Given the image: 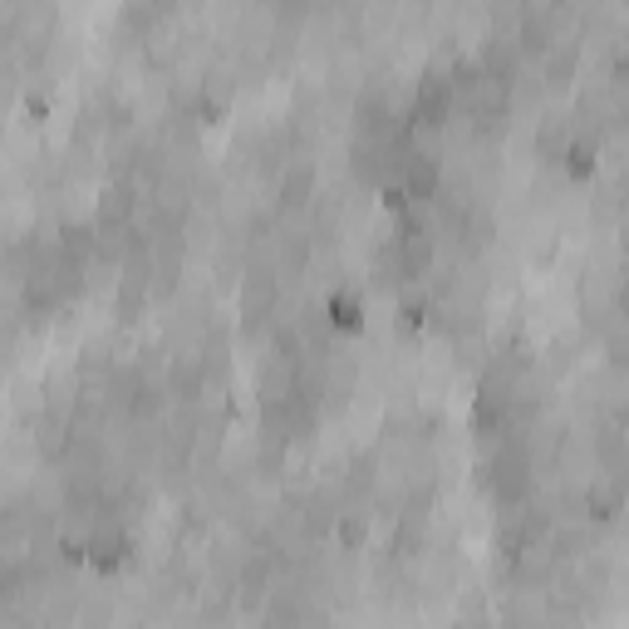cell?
<instances>
[{"label":"cell","mask_w":629,"mask_h":629,"mask_svg":"<svg viewBox=\"0 0 629 629\" xmlns=\"http://www.w3.org/2000/svg\"><path fill=\"white\" fill-rule=\"evenodd\" d=\"M310 192H315V163H290L286 177H281V202L300 207Z\"/></svg>","instance_id":"obj_7"},{"label":"cell","mask_w":629,"mask_h":629,"mask_svg":"<svg viewBox=\"0 0 629 629\" xmlns=\"http://www.w3.org/2000/svg\"><path fill=\"white\" fill-rule=\"evenodd\" d=\"M482 487L502 502V507H521L526 487H531V458H526V443L502 438L492 448V458L482 462Z\"/></svg>","instance_id":"obj_1"},{"label":"cell","mask_w":629,"mask_h":629,"mask_svg":"<svg viewBox=\"0 0 629 629\" xmlns=\"http://www.w3.org/2000/svg\"><path fill=\"white\" fill-rule=\"evenodd\" d=\"M472 629H477V625H472Z\"/></svg>","instance_id":"obj_13"},{"label":"cell","mask_w":629,"mask_h":629,"mask_svg":"<svg viewBox=\"0 0 629 629\" xmlns=\"http://www.w3.org/2000/svg\"><path fill=\"white\" fill-rule=\"evenodd\" d=\"M123 546H128V541H123L118 531H99V536L89 541V551H94V561H99V566H114V561H123Z\"/></svg>","instance_id":"obj_10"},{"label":"cell","mask_w":629,"mask_h":629,"mask_svg":"<svg viewBox=\"0 0 629 629\" xmlns=\"http://www.w3.org/2000/svg\"><path fill=\"white\" fill-rule=\"evenodd\" d=\"M128 217H133V187L128 182H118L104 192V202H99V231H128Z\"/></svg>","instance_id":"obj_5"},{"label":"cell","mask_w":629,"mask_h":629,"mask_svg":"<svg viewBox=\"0 0 629 629\" xmlns=\"http://www.w3.org/2000/svg\"><path fill=\"white\" fill-rule=\"evenodd\" d=\"M566 158H571L575 177H585V172L595 168V148H590V143H571V148H566Z\"/></svg>","instance_id":"obj_11"},{"label":"cell","mask_w":629,"mask_h":629,"mask_svg":"<svg viewBox=\"0 0 629 629\" xmlns=\"http://www.w3.org/2000/svg\"><path fill=\"white\" fill-rule=\"evenodd\" d=\"M340 541L344 546H359V541H364V521H359V516H340Z\"/></svg>","instance_id":"obj_12"},{"label":"cell","mask_w":629,"mask_h":629,"mask_svg":"<svg viewBox=\"0 0 629 629\" xmlns=\"http://www.w3.org/2000/svg\"><path fill=\"white\" fill-rule=\"evenodd\" d=\"M438 177H443V172H438V158L413 153V158H408V168H403V177H399L403 197H418V202H423V197H433V192H438Z\"/></svg>","instance_id":"obj_4"},{"label":"cell","mask_w":629,"mask_h":629,"mask_svg":"<svg viewBox=\"0 0 629 629\" xmlns=\"http://www.w3.org/2000/svg\"><path fill=\"white\" fill-rule=\"evenodd\" d=\"M276 276H266V271H251L246 276V286H241V315H246V325L256 330L271 310H276Z\"/></svg>","instance_id":"obj_3"},{"label":"cell","mask_w":629,"mask_h":629,"mask_svg":"<svg viewBox=\"0 0 629 629\" xmlns=\"http://www.w3.org/2000/svg\"><path fill=\"white\" fill-rule=\"evenodd\" d=\"M620 507H625V482H620V477H595V482L585 487V512L590 516L605 521V516H615Z\"/></svg>","instance_id":"obj_6"},{"label":"cell","mask_w":629,"mask_h":629,"mask_svg":"<svg viewBox=\"0 0 629 629\" xmlns=\"http://www.w3.org/2000/svg\"><path fill=\"white\" fill-rule=\"evenodd\" d=\"M575 59H580V45H575V40H556V45L546 50V79H551V84H566Z\"/></svg>","instance_id":"obj_8"},{"label":"cell","mask_w":629,"mask_h":629,"mask_svg":"<svg viewBox=\"0 0 629 629\" xmlns=\"http://www.w3.org/2000/svg\"><path fill=\"white\" fill-rule=\"evenodd\" d=\"M325 315H330L335 330H354V325H359V295H354V290H340V295L325 305Z\"/></svg>","instance_id":"obj_9"},{"label":"cell","mask_w":629,"mask_h":629,"mask_svg":"<svg viewBox=\"0 0 629 629\" xmlns=\"http://www.w3.org/2000/svg\"><path fill=\"white\" fill-rule=\"evenodd\" d=\"M458 104V89H453V69H428L418 79V99H413V118L423 123H443Z\"/></svg>","instance_id":"obj_2"}]
</instances>
